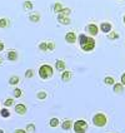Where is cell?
<instances>
[{"instance_id":"1","label":"cell","mask_w":125,"mask_h":133,"mask_svg":"<svg viewBox=\"0 0 125 133\" xmlns=\"http://www.w3.org/2000/svg\"><path fill=\"white\" fill-rule=\"evenodd\" d=\"M79 42H80V46L84 52H91L95 46V40L91 37H86L84 34H81L79 37Z\"/></svg>"},{"instance_id":"2","label":"cell","mask_w":125,"mask_h":133,"mask_svg":"<svg viewBox=\"0 0 125 133\" xmlns=\"http://www.w3.org/2000/svg\"><path fill=\"white\" fill-rule=\"evenodd\" d=\"M53 74H54V70H53L52 65H49V64H43V65L39 68V75H40V78L44 79V81L52 78Z\"/></svg>"},{"instance_id":"3","label":"cell","mask_w":125,"mask_h":133,"mask_svg":"<svg viewBox=\"0 0 125 133\" xmlns=\"http://www.w3.org/2000/svg\"><path fill=\"white\" fill-rule=\"evenodd\" d=\"M93 123H94V126H96V127H104L108 123V118H106V116L103 114V113H96L95 116L93 117Z\"/></svg>"},{"instance_id":"4","label":"cell","mask_w":125,"mask_h":133,"mask_svg":"<svg viewBox=\"0 0 125 133\" xmlns=\"http://www.w3.org/2000/svg\"><path fill=\"white\" fill-rule=\"evenodd\" d=\"M73 128L75 133H85L88 129V123L83 119H79L75 123H73Z\"/></svg>"},{"instance_id":"5","label":"cell","mask_w":125,"mask_h":133,"mask_svg":"<svg viewBox=\"0 0 125 133\" xmlns=\"http://www.w3.org/2000/svg\"><path fill=\"white\" fill-rule=\"evenodd\" d=\"M26 111H28V108H26L25 104H16L15 105V112L18 114H20V116H24L26 113Z\"/></svg>"},{"instance_id":"6","label":"cell","mask_w":125,"mask_h":133,"mask_svg":"<svg viewBox=\"0 0 125 133\" xmlns=\"http://www.w3.org/2000/svg\"><path fill=\"white\" fill-rule=\"evenodd\" d=\"M65 40H66V43H69V44H74V43L76 42V35H75V33H74V31L68 33L65 35Z\"/></svg>"},{"instance_id":"7","label":"cell","mask_w":125,"mask_h":133,"mask_svg":"<svg viewBox=\"0 0 125 133\" xmlns=\"http://www.w3.org/2000/svg\"><path fill=\"white\" fill-rule=\"evenodd\" d=\"M58 22H59L60 24H64V25H68V24H70V18H69L68 15L59 14V16H58Z\"/></svg>"},{"instance_id":"8","label":"cell","mask_w":125,"mask_h":133,"mask_svg":"<svg viewBox=\"0 0 125 133\" xmlns=\"http://www.w3.org/2000/svg\"><path fill=\"white\" fill-rule=\"evenodd\" d=\"M71 127H73V121H71V119H65V121L61 123V128H63L64 131L71 129Z\"/></svg>"},{"instance_id":"9","label":"cell","mask_w":125,"mask_h":133,"mask_svg":"<svg viewBox=\"0 0 125 133\" xmlns=\"http://www.w3.org/2000/svg\"><path fill=\"white\" fill-rule=\"evenodd\" d=\"M86 30H88L91 35H96L98 31H99V29H98V26H96L95 24H89L88 26H86Z\"/></svg>"},{"instance_id":"10","label":"cell","mask_w":125,"mask_h":133,"mask_svg":"<svg viewBox=\"0 0 125 133\" xmlns=\"http://www.w3.org/2000/svg\"><path fill=\"white\" fill-rule=\"evenodd\" d=\"M71 77H73L71 72H68V70H64L63 74H61V79H63V82H69L71 79Z\"/></svg>"},{"instance_id":"11","label":"cell","mask_w":125,"mask_h":133,"mask_svg":"<svg viewBox=\"0 0 125 133\" xmlns=\"http://www.w3.org/2000/svg\"><path fill=\"white\" fill-rule=\"evenodd\" d=\"M55 68H56L59 72H64V70H65V63H64L63 60H56Z\"/></svg>"},{"instance_id":"12","label":"cell","mask_w":125,"mask_h":133,"mask_svg":"<svg viewBox=\"0 0 125 133\" xmlns=\"http://www.w3.org/2000/svg\"><path fill=\"white\" fill-rule=\"evenodd\" d=\"M100 29H101V31H104V33H109L111 30V24H109V23H103V24L100 25Z\"/></svg>"},{"instance_id":"13","label":"cell","mask_w":125,"mask_h":133,"mask_svg":"<svg viewBox=\"0 0 125 133\" xmlns=\"http://www.w3.org/2000/svg\"><path fill=\"white\" fill-rule=\"evenodd\" d=\"M8 59L11 60V62H15V60L18 59V53L15 52V50H10V52L8 53Z\"/></svg>"},{"instance_id":"14","label":"cell","mask_w":125,"mask_h":133,"mask_svg":"<svg viewBox=\"0 0 125 133\" xmlns=\"http://www.w3.org/2000/svg\"><path fill=\"white\" fill-rule=\"evenodd\" d=\"M19 77L18 75H13V77H10V79H9V83L11 84V85H15V84H18L19 83Z\"/></svg>"},{"instance_id":"15","label":"cell","mask_w":125,"mask_h":133,"mask_svg":"<svg viewBox=\"0 0 125 133\" xmlns=\"http://www.w3.org/2000/svg\"><path fill=\"white\" fill-rule=\"evenodd\" d=\"M25 131H26V133H34L35 132V124L34 123H29L28 126H26V128H25Z\"/></svg>"},{"instance_id":"16","label":"cell","mask_w":125,"mask_h":133,"mask_svg":"<svg viewBox=\"0 0 125 133\" xmlns=\"http://www.w3.org/2000/svg\"><path fill=\"white\" fill-rule=\"evenodd\" d=\"M114 92L115 93H121L123 92V84H120V83L114 84Z\"/></svg>"},{"instance_id":"17","label":"cell","mask_w":125,"mask_h":133,"mask_svg":"<svg viewBox=\"0 0 125 133\" xmlns=\"http://www.w3.org/2000/svg\"><path fill=\"white\" fill-rule=\"evenodd\" d=\"M49 124H50V127H58L59 126V119L58 118H52L50 119V122H49Z\"/></svg>"},{"instance_id":"18","label":"cell","mask_w":125,"mask_h":133,"mask_svg":"<svg viewBox=\"0 0 125 133\" xmlns=\"http://www.w3.org/2000/svg\"><path fill=\"white\" fill-rule=\"evenodd\" d=\"M104 82H105V84H108V85L115 84V81H114V78H113V77H106V78L104 79Z\"/></svg>"},{"instance_id":"19","label":"cell","mask_w":125,"mask_h":133,"mask_svg":"<svg viewBox=\"0 0 125 133\" xmlns=\"http://www.w3.org/2000/svg\"><path fill=\"white\" fill-rule=\"evenodd\" d=\"M63 9H64V8L61 6V4H59V3H56V4L54 5V11H55V13H61Z\"/></svg>"},{"instance_id":"20","label":"cell","mask_w":125,"mask_h":133,"mask_svg":"<svg viewBox=\"0 0 125 133\" xmlns=\"http://www.w3.org/2000/svg\"><path fill=\"white\" fill-rule=\"evenodd\" d=\"M29 19L31 20V22H34V23H36L39 22V19H40V16H39V14H31L29 16Z\"/></svg>"},{"instance_id":"21","label":"cell","mask_w":125,"mask_h":133,"mask_svg":"<svg viewBox=\"0 0 125 133\" xmlns=\"http://www.w3.org/2000/svg\"><path fill=\"white\" fill-rule=\"evenodd\" d=\"M13 104H14V99H13V98H8L6 101L4 102V105H5V107H11Z\"/></svg>"},{"instance_id":"22","label":"cell","mask_w":125,"mask_h":133,"mask_svg":"<svg viewBox=\"0 0 125 133\" xmlns=\"http://www.w3.org/2000/svg\"><path fill=\"white\" fill-rule=\"evenodd\" d=\"M23 94V90L20 88H15L14 89V97L15 98H19V97H21Z\"/></svg>"},{"instance_id":"23","label":"cell","mask_w":125,"mask_h":133,"mask_svg":"<svg viewBox=\"0 0 125 133\" xmlns=\"http://www.w3.org/2000/svg\"><path fill=\"white\" fill-rule=\"evenodd\" d=\"M24 9H25V10L33 9V3H31V1H25V3H24Z\"/></svg>"},{"instance_id":"24","label":"cell","mask_w":125,"mask_h":133,"mask_svg":"<svg viewBox=\"0 0 125 133\" xmlns=\"http://www.w3.org/2000/svg\"><path fill=\"white\" fill-rule=\"evenodd\" d=\"M36 97H38V99L43 101V99H45V98H46V93H45V92H39V93L36 94Z\"/></svg>"},{"instance_id":"25","label":"cell","mask_w":125,"mask_h":133,"mask_svg":"<svg viewBox=\"0 0 125 133\" xmlns=\"http://www.w3.org/2000/svg\"><path fill=\"white\" fill-rule=\"evenodd\" d=\"M9 116H10V112H9V109H1V117L8 118Z\"/></svg>"},{"instance_id":"26","label":"cell","mask_w":125,"mask_h":133,"mask_svg":"<svg viewBox=\"0 0 125 133\" xmlns=\"http://www.w3.org/2000/svg\"><path fill=\"white\" fill-rule=\"evenodd\" d=\"M6 25H8V20H6V19H0V28H1V29L6 28Z\"/></svg>"},{"instance_id":"27","label":"cell","mask_w":125,"mask_h":133,"mask_svg":"<svg viewBox=\"0 0 125 133\" xmlns=\"http://www.w3.org/2000/svg\"><path fill=\"white\" fill-rule=\"evenodd\" d=\"M46 46H48V50H54L55 49V43L49 42V43H46Z\"/></svg>"},{"instance_id":"28","label":"cell","mask_w":125,"mask_h":133,"mask_svg":"<svg viewBox=\"0 0 125 133\" xmlns=\"http://www.w3.org/2000/svg\"><path fill=\"white\" fill-rule=\"evenodd\" d=\"M39 49H40V50H43V52H45V50H48V46H46V43H40V44H39Z\"/></svg>"},{"instance_id":"29","label":"cell","mask_w":125,"mask_h":133,"mask_svg":"<svg viewBox=\"0 0 125 133\" xmlns=\"http://www.w3.org/2000/svg\"><path fill=\"white\" fill-rule=\"evenodd\" d=\"M33 75H34V72H33L31 69H28V70L25 72V77H26V78H31Z\"/></svg>"},{"instance_id":"30","label":"cell","mask_w":125,"mask_h":133,"mask_svg":"<svg viewBox=\"0 0 125 133\" xmlns=\"http://www.w3.org/2000/svg\"><path fill=\"white\" fill-rule=\"evenodd\" d=\"M119 38V34L118 33H114V31H111L110 34H109V39H118Z\"/></svg>"},{"instance_id":"31","label":"cell","mask_w":125,"mask_h":133,"mask_svg":"<svg viewBox=\"0 0 125 133\" xmlns=\"http://www.w3.org/2000/svg\"><path fill=\"white\" fill-rule=\"evenodd\" d=\"M70 11H71L70 9H68V8H65V9H63V10H61V13H60V14H63V15H68V16H69V14H70Z\"/></svg>"},{"instance_id":"32","label":"cell","mask_w":125,"mask_h":133,"mask_svg":"<svg viewBox=\"0 0 125 133\" xmlns=\"http://www.w3.org/2000/svg\"><path fill=\"white\" fill-rule=\"evenodd\" d=\"M14 133H26V131H25V129H20V128H19V129H15Z\"/></svg>"},{"instance_id":"33","label":"cell","mask_w":125,"mask_h":133,"mask_svg":"<svg viewBox=\"0 0 125 133\" xmlns=\"http://www.w3.org/2000/svg\"><path fill=\"white\" fill-rule=\"evenodd\" d=\"M121 84H123V85H125V73L121 75Z\"/></svg>"},{"instance_id":"34","label":"cell","mask_w":125,"mask_h":133,"mask_svg":"<svg viewBox=\"0 0 125 133\" xmlns=\"http://www.w3.org/2000/svg\"><path fill=\"white\" fill-rule=\"evenodd\" d=\"M3 49H4V44H3V43H1V42H0V52H1V50H3Z\"/></svg>"},{"instance_id":"35","label":"cell","mask_w":125,"mask_h":133,"mask_svg":"<svg viewBox=\"0 0 125 133\" xmlns=\"http://www.w3.org/2000/svg\"><path fill=\"white\" fill-rule=\"evenodd\" d=\"M0 133H4V129H1V128H0Z\"/></svg>"},{"instance_id":"36","label":"cell","mask_w":125,"mask_h":133,"mask_svg":"<svg viewBox=\"0 0 125 133\" xmlns=\"http://www.w3.org/2000/svg\"><path fill=\"white\" fill-rule=\"evenodd\" d=\"M1 63H3V60H1V58H0V64H1Z\"/></svg>"},{"instance_id":"37","label":"cell","mask_w":125,"mask_h":133,"mask_svg":"<svg viewBox=\"0 0 125 133\" xmlns=\"http://www.w3.org/2000/svg\"><path fill=\"white\" fill-rule=\"evenodd\" d=\"M124 24H125V16H124Z\"/></svg>"}]
</instances>
